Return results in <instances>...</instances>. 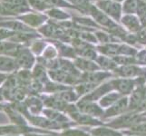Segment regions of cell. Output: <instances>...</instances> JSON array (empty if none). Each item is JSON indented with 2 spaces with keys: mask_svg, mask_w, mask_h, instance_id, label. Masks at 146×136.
Returning a JSON list of instances; mask_svg holds the SVG:
<instances>
[{
  "mask_svg": "<svg viewBox=\"0 0 146 136\" xmlns=\"http://www.w3.org/2000/svg\"><path fill=\"white\" fill-rule=\"evenodd\" d=\"M0 2L14 17L18 14L30 12L27 0H0Z\"/></svg>",
  "mask_w": 146,
  "mask_h": 136,
  "instance_id": "6da1fadb",
  "label": "cell"
},
{
  "mask_svg": "<svg viewBox=\"0 0 146 136\" xmlns=\"http://www.w3.org/2000/svg\"><path fill=\"white\" fill-rule=\"evenodd\" d=\"M14 57L16 58L18 68H24V69L31 68L35 61L31 52L27 48H23L21 46L19 47Z\"/></svg>",
  "mask_w": 146,
  "mask_h": 136,
  "instance_id": "7a4b0ae2",
  "label": "cell"
},
{
  "mask_svg": "<svg viewBox=\"0 0 146 136\" xmlns=\"http://www.w3.org/2000/svg\"><path fill=\"white\" fill-rule=\"evenodd\" d=\"M18 69L16 58L7 54H0V73H10Z\"/></svg>",
  "mask_w": 146,
  "mask_h": 136,
  "instance_id": "3957f363",
  "label": "cell"
},
{
  "mask_svg": "<svg viewBox=\"0 0 146 136\" xmlns=\"http://www.w3.org/2000/svg\"><path fill=\"white\" fill-rule=\"evenodd\" d=\"M0 27L7 28L17 33H27L32 31L31 28L27 27L24 24L17 21V20H5V21H0Z\"/></svg>",
  "mask_w": 146,
  "mask_h": 136,
  "instance_id": "277c9868",
  "label": "cell"
},
{
  "mask_svg": "<svg viewBox=\"0 0 146 136\" xmlns=\"http://www.w3.org/2000/svg\"><path fill=\"white\" fill-rule=\"evenodd\" d=\"M18 19L22 20L23 22L27 23L31 27H37L44 21L46 17L39 14H27L18 17Z\"/></svg>",
  "mask_w": 146,
  "mask_h": 136,
  "instance_id": "5b68a950",
  "label": "cell"
},
{
  "mask_svg": "<svg viewBox=\"0 0 146 136\" xmlns=\"http://www.w3.org/2000/svg\"><path fill=\"white\" fill-rule=\"evenodd\" d=\"M20 45L14 42H6V41H0V54L10 55V56H15V54L19 49Z\"/></svg>",
  "mask_w": 146,
  "mask_h": 136,
  "instance_id": "8992f818",
  "label": "cell"
},
{
  "mask_svg": "<svg viewBox=\"0 0 146 136\" xmlns=\"http://www.w3.org/2000/svg\"><path fill=\"white\" fill-rule=\"evenodd\" d=\"M101 7H102L105 12L108 13L111 16H113V17L117 18L120 15V7L119 5L113 2H103L101 3Z\"/></svg>",
  "mask_w": 146,
  "mask_h": 136,
  "instance_id": "52a82bcc",
  "label": "cell"
},
{
  "mask_svg": "<svg viewBox=\"0 0 146 136\" xmlns=\"http://www.w3.org/2000/svg\"><path fill=\"white\" fill-rule=\"evenodd\" d=\"M28 3L32 7L37 10H46L51 7V5L44 0H28Z\"/></svg>",
  "mask_w": 146,
  "mask_h": 136,
  "instance_id": "ba28073f",
  "label": "cell"
},
{
  "mask_svg": "<svg viewBox=\"0 0 146 136\" xmlns=\"http://www.w3.org/2000/svg\"><path fill=\"white\" fill-rule=\"evenodd\" d=\"M17 77H16V75H11V76H8L7 77V83H6V84H7V85H16V82H17V79H16ZM14 89H16V86H8V88H7V87H4V91L3 92L4 93H2V94H7V95L9 96V94H11V92L14 90Z\"/></svg>",
  "mask_w": 146,
  "mask_h": 136,
  "instance_id": "9c48e42d",
  "label": "cell"
},
{
  "mask_svg": "<svg viewBox=\"0 0 146 136\" xmlns=\"http://www.w3.org/2000/svg\"><path fill=\"white\" fill-rule=\"evenodd\" d=\"M123 24H125L126 26L132 30H137L139 27V23L138 20L133 17H126L123 18Z\"/></svg>",
  "mask_w": 146,
  "mask_h": 136,
  "instance_id": "30bf717a",
  "label": "cell"
},
{
  "mask_svg": "<svg viewBox=\"0 0 146 136\" xmlns=\"http://www.w3.org/2000/svg\"><path fill=\"white\" fill-rule=\"evenodd\" d=\"M16 34L17 32H14L12 30L0 27V41H4V40H6V39L12 38Z\"/></svg>",
  "mask_w": 146,
  "mask_h": 136,
  "instance_id": "8fae6325",
  "label": "cell"
},
{
  "mask_svg": "<svg viewBox=\"0 0 146 136\" xmlns=\"http://www.w3.org/2000/svg\"><path fill=\"white\" fill-rule=\"evenodd\" d=\"M138 7V1L137 0H127L125 3V10L129 13H133L136 8Z\"/></svg>",
  "mask_w": 146,
  "mask_h": 136,
  "instance_id": "7c38bea8",
  "label": "cell"
},
{
  "mask_svg": "<svg viewBox=\"0 0 146 136\" xmlns=\"http://www.w3.org/2000/svg\"><path fill=\"white\" fill-rule=\"evenodd\" d=\"M7 74H5L3 73H0V84H2L5 81H7Z\"/></svg>",
  "mask_w": 146,
  "mask_h": 136,
  "instance_id": "4fadbf2b",
  "label": "cell"
},
{
  "mask_svg": "<svg viewBox=\"0 0 146 136\" xmlns=\"http://www.w3.org/2000/svg\"><path fill=\"white\" fill-rule=\"evenodd\" d=\"M6 136H19V135H16V134H9V135H6Z\"/></svg>",
  "mask_w": 146,
  "mask_h": 136,
  "instance_id": "5bb4252c",
  "label": "cell"
},
{
  "mask_svg": "<svg viewBox=\"0 0 146 136\" xmlns=\"http://www.w3.org/2000/svg\"><path fill=\"white\" fill-rule=\"evenodd\" d=\"M118 1H120V0H118Z\"/></svg>",
  "mask_w": 146,
  "mask_h": 136,
  "instance_id": "9a60e30c",
  "label": "cell"
}]
</instances>
